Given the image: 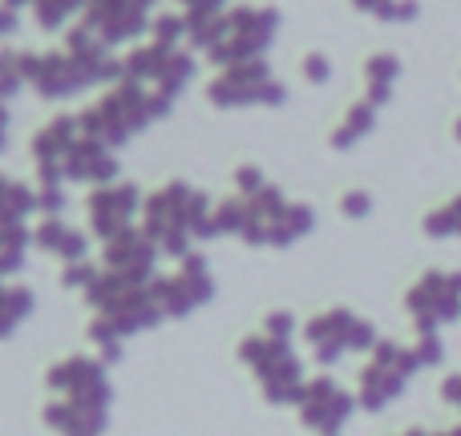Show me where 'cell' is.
Wrapping results in <instances>:
<instances>
[{
  "label": "cell",
  "mask_w": 461,
  "mask_h": 436,
  "mask_svg": "<svg viewBox=\"0 0 461 436\" xmlns=\"http://www.w3.org/2000/svg\"><path fill=\"white\" fill-rule=\"evenodd\" d=\"M441 396H446L449 405H457V408H461V376H449L446 388H441Z\"/></svg>",
  "instance_id": "2"
},
{
  "label": "cell",
  "mask_w": 461,
  "mask_h": 436,
  "mask_svg": "<svg viewBox=\"0 0 461 436\" xmlns=\"http://www.w3.org/2000/svg\"><path fill=\"white\" fill-rule=\"evenodd\" d=\"M312 413H308V424H320V429H336V424L348 416V396L332 388V384H316V396H312Z\"/></svg>",
  "instance_id": "1"
},
{
  "label": "cell",
  "mask_w": 461,
  "mask_h": 436,
  "mask_svg": "<svg viewBox=\"0 0 461 436\" xmlns=\"http://www.w3.org/2000/svg\"><path fill=\"white\" fill-rule=\"evenodd\" d=\"M441 436H461V429H449V432H441Z\"/></svg>",
  "instance_id": "3"
}]
</instances>
